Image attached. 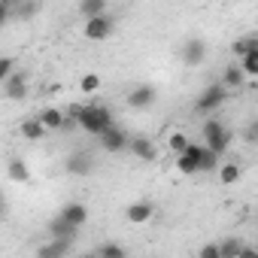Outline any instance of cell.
<instances>
[{
	"mask_svg": "<svg viewBox=\"0 0 258 258\" xmlns=\"http://www.w3.org/2000/svg\"><path fill=\"white\" fill-rule=\"evenodd\" d=\"M115 121H112V112H109V106H103V103H91V106H85L82 109V115H79V127L85 134H91V137H100L103 131H109Z\"/></svg>",
	"mask_w": 258,
	"mask_h": 258,
	"instance_id": "1",
	"label": "cell"
},
{
	"mask_svg": "<svg viewBox=\"0 0 258 258\" xmlns=\"http://www.w3.org/2000/svg\"><path fill=\"white\" fill-rule=\"evenodd\" d=\"M204 143L210 146V149H216L219 155H225L228 152V146H231V131L219 121V118H207L204 121Z\"/></svg>",
	"mask_w": 258,
	"mask_h": 258,
	"instance_id": "2",
	"label": "cell"
},
{
	"mask_svg": "<svg viewBox=\"0 0 258 258\" xmlns=\"http://www.w3.org/2000/svg\"><path fill=\"white\" fill-rule=\"evenodd\" d=\"M225 97H228V85H225V82H213V85H207V88L198 94L195 109H198V112H213V109H219V106L225 103Z\"/></svg>",
	"mask_w": 258,
	"mask_h": 258,
	"instance_id": "3",
	"label": "cell"
},
{
	"mask_svg": "<svg viewBox=\"0 0 258 258\" xmlns=\"http://www.w3.org/2000/svg\"><path fill=\"white\" fill-rule=\"evenodd\" d=\"M204 149H207V143H188V149L176 155V170H179V173H185V176L201 173V158H204Z\"/></svg>",
	"mask_w": 258,
	"mask_h": 258,
	"instance_id": "4",
	"label": "cell"
},
{
	"mask_svg": "<svg viewBox=\"0 0 258 258\" xmlns=\"http://www.w3.org/2000/svg\"><path fill=\"white\" fill-rule=\"evenodd\" d=\"M179 58H182L185 67H201V64L207 61V40L188 37V40L182 43V49H179Z\"/></svg>",
	"mask_w": 258,
	"mask_h": 258,
	"instance_id": "5",
	"label": "cell"
},
{
	"mask_svg": "<svg viewBox=\"0 0 258 258\" xmlns=\"http://www.w3.org/2000/svg\"><path fill=\"white\" fill-rule=\"evenodd\" d=\"M97 143H100V149L103 152H124L127 146H131V137H127V131H121V127L118 124H112L109 127V131H103L100 137H97Z\"/></svg>",
	"mask_w": 258,
	"mask_h": 258,
	"instance_id": "6",
	"label": "cell"
},
{
	"mask_svg": "<svg viewBox=\"0 0 258 258\" xmlns=\"http://www.w3.org/2000/svg\"><path fill=\"white\" fill-rule=\"evenodd\" d=\"M94 155L91 152H85V149H76V152H70L67 155V173H73V176H91L94 173Z\"/></svg>",
	"mask_w": 258,
	"mask_h": 258,
	"instance_id": "7",
	"label": "cell"
},
{
	"mask_svg": "<svg viewBox=\"0 0 258 258\" xmlns=\"http://www.w3.org/2000/svg\"><path fill=\"white\" fill-rule=\"evenodd\" d=\"M115 31V22L103 13V16H94V19H85V37L100 43V40H109V34Z\"/></svg>",
	"mask_w": 258,
	"mask_h": 258,
	"instance_id": "8",
	"label": "cell"
},
{
	"mask_svg": "<svg viewBox=\"0 0 258 258\" xmlns=\"http://www.w3.org/2000/svg\"><path fill=\"white\" fill-rule=\"evenodd\" d=\"M155 100H158L155 85H134L131 91H127V97H124V103L131 106V109H146V106H152Z\"/></svg>",
	"mask_w": 258,
	"mask_h": 258,
	"instance_id": "9",
	"label": "cell"
},
{
	"mask_svg": "<svg viewBox=\"0 0 258 258\" xmlns=\"http://www.w3.org/2000/svg\"><path fill=\"white\" fill-rule=\"evenodd\" d=\"M46 234H49V237H70V240H76V234H79V225H73L67 216L55 213V216L49 219V225H46Z\"/></svg>",
	"mask_w": 258,
	"mask_h": 258,
	"instance_id": "10",
	"label": "cell"
},
{
	"mask_svg": "<svg viewBox=\"0 0 258 258\" xmlns=\"http://www.w3.org/2000/svg\"><path fill=\"white\" fill-rule=\"evenodd\" d=\"M70 252H73V240L70 237H49V243L37 249L40 258H61V255H70Z\"/></svg>",
	"mask_w": 258,
	"mask_h": 258,
	"instance_id": "11",
	"label": "cell"
},
{
	"mask_svg": "<svg viewBox=\"0 0 258 258\" xmlns=\"http://www.w3.org/2000/svg\"><path fill=\"white\" fill-rule=\"evenodd\" d=\"M127 152H131L137 161H158V149H155V143L149 137H131Z\"/></svg>",
	"mask_w": 258,
	"mask_h": 258,
	"instance_id": "12",
	"label": "cell"
},
{
	"mask_svg": "<svg viewBox=\"0 0 258 258\" xmlns=\"http://www.w3.org/2000/svg\"><path fill=\"white\" fill-rule=\"evenodd\" d=\"M0 85H4L7 100H25L28 97V79H25V73H13L10 79H4Z\"/></svg>",
	"mask_w": 258,
	"mask_h": 258,
	"instance_id": "13",
	"label": "cell"
},
{
	"mask_svg": "<svg viewBox=\"0 0 258 258\" xmlns=\"http://www.w3.org/2000/svg\"><path fill=\"white\" fill-rule=\"evenodd\" d=\"M152 216H155V207H152L149 201H134L131 207L124 210V219L131 222V225H146Z\"/></svg>",
	"mask_w": 258,
	"mask_h": 258,
	"instance_id": "14",
	"label": "cell"
},
{
	"mask_svg": "<svg viewBox=\"0 0 258 258\" xmlns=\"http://www.w3.org/2000/svg\"><path fill=\"white\" fill-rule=\"evenodd\" d=\"M37 118L49 127V131H61V127L67 124V112H64V109H55V106L40 109V112H37Z\"/></svg>",
	"mask_w": 258,
	"mask_h": 258,
	"instance_id": "15",
	"label": "cell"
},
{
	"mask_svg": "<svg viewBox=\"0 0 258 258\" xmlns=\"http://www.w3.org/2000/svg\"><path fill=\"white\" fill-rule=\"evenodd\" d=\"M58 213H61V216H67V219H70L73 225H79V228L88 222V207H85L82 201H67Z\"/></svg>",
	"mask_w": 258,
	"mask_h": 258,
	"instance_id": "16",
	"label": "cell"
},
{
	"mask_svg": "<svg viewBox=\"0 0 258 258\" xmlns=\"http://www.w3.org/2000/svg\"><path fill=\"white\" fill-rule=\"evenodd\" d=\"M46 134H49V127H46V124H43V121H40L37 115H34V118H25V121H22V137H25V140L37 143V140H43Z\"/></svg>",
	"mask_w": 258,
	"mask_h": 258,
	"instance_id": "17",
	"label": "cell"
},
{
	"mask_svg": "<svg viewBox=\"0 0 258 258\" xmlns=\"http://www.w3.org/2000/svg\"><path fill=\"white\" fill-rule=\"evenodd\" d=\"M7 179H10V182H22V185H25V182L31 179L28 164H25L22 158H10V161H7Z\"/></svg>",
	"mask_w": 258,
	"mask_h": 258,
	"instance_id": "18",
	"label": "cell"
},
{
	"mask_svg": "<svg viewBox=\"0 0 258 258\" xmlns=\"http://www.w3.org/2000/svg\"><path fill=\"white\" fill-rule=\"evenodd\" d=\"M243 79H246V70H243L240 61H237V64H228L225 73H222V82H225L228 88H243Z\"/></svg>",
	"mask_w": 258,
	"mask_h": 258,
	"instance_id": "19",
	"label": "cell"
},
{
	"mask_svg": "<svg viewBox=\"0 0 258 258\" xmlns=\"http://www.w3.org/2000/svg\"><path fill=\"white\" fill-rule=\"evenodd\" d=\"M40 0H19L16 4V10H13V19H22V22H28V19H34L37 13H40Z\"/></svg>",
	"mask_w": 258,
	"mask_h": 258,
	"instance_id": "20",
	"label": "cell"
},
{
	"mask_svg": "<svg viewBox=\"0 0 258 258\" xmlns=\"http://www.w3.org/2000/svg\"><path fill=\"white\" fill-rule=\"evenodd\" d=\"M219 249H222V258H234V255H255V249H252V246H246V243H240V240H225V243H219Z\"/></svg>",
	"mask_w": 258,
	"mask_h": 258,
	"instance_id": "21",
	"label": "cell"
},
{
	"mask_svg": "<svg viewBox=\"0 0 258 258\" xmlns=\"http://www.w3.org/2000/svg\"><path fill=\"white\" fill-rule=\"evenodd\" d=\"M240 176H243L240 164H234V161H225V164H219V182H222V185H234Z\"/></svg>",
	"mask_w": 258,
	"mask_h": 258,
	"instance_id": "22",
	"label": "cell"
},
{
	"mask_svg": "<svg viewBox=\"0 0 258 258\" xmlns=\"http://www.w3.org/2000/svg\"><path fill=\"white\" fill-rule=\"evenodd\" d=\"M103 13H106V0H79V16L94 19V16H103Z\"/></svg>",
	"mask_w": 258,
	"mask_h": 258,
	"instance_id": "23",
	"label": "cell"
},
{
	"mask_svg": "<svg viewBox=\"0 0 258 258\" xmlns=\"http://www.w3.org/2000/svg\"><path fill=\"white\" fill-rule=\"evenodd\" d=\"M252 49H258V37H240V40L231 43V52H234L237 58H243V55L252 52Z\"/></svg>",
	"mask_w": 258,
	"mask_h": 258,
	"instance_id": "24",
	"label": "cell"
},
{
	"mask_svg": "<svg viewBox=\"0 0 258 258\" xmlns=\"http://www.w3.org/2000/svg\"><path fill=\"white\" fill-rule=\"evenodd\" d=\"M219 158H222V155H219L216 149L207 146V149H204V158H201V173H213V170H219Z\"/></svg>",
	"mask_w": 258,
	"mask_h": 258,
	"instance_id": "25",
	"label": "cell"
},
{
	"mask_svg": "<svg viewBox=\"0 0 258 258\" xmlns=\"http://www.w3.org/2000/svg\"><path fill=\"white\" fill-rule=\"evenodd\" d=\"M240 64H243V70H246V76H252V79H258V49H252V52H246L243 58H237Z\"/></svg>",
	"mask_w": 258,
	"mask_h": 258,
	"instance_id": "26",
	"label": "cell"
},
{
	"mask_svg": "<svg viewBox=\"0 0 258 258\" xmlns=\"http://www.w3.org/2000/svg\"><path fill=\"white\" fill-rule=\"evenodd\" d=\"M97 88H100V76L97 73H85L79 79V91L82 94H97Z\"/></svg>",
	"mask_w": 258,
	"mask_h": 258,
	"instance_id": "27",
	"label": "cell"
},
{
	"mask_svg": "<svg viewBox=\"0 0 258 258\" xmlns=\"http://www.w3.org/2000/svg\"><path fill=\"white\" fill-rule=\"evenodd\" d=\"M94 255H100V258H124L127 252H124V246H115V243H103V246H97V249H94Z\"/></svg>",
	"mask_w": 258,
	"mask_h": 258,
	"instance_id": "28",
	"label": "cell"
},
{
	"mask_svg": "<svg viewBox=\"0 0 258 258\" xmlns=\"http://www.w3.org/2000/svg\"><path fill=\"white\" fill-rule=\"evenodd\" d=\"M188 143H191V140H188V134H182V131L170 134V149H173L176 155H179V152H185V149H188Z\"/></svg>",
	"mask_w": 258,
	"mask_h": 258,
	"instance_id": "29",
	"label": "cell"
},
{
	"mask_svg": "<svg viewBox=\"0 0 258 258\" xmlns=\"http://www.w3.org/2000/svg\"><path fill=\"white\" fill-rule=\"evenodd\" d=\"M243 140H246L249 146H255V143H258V118L246 124V131H243Z\"/></svg>",
	"mask_w": 258,
	"mask_h": 258,
	"instance_id": "30",
	"label": "cell"
},
{
	"mask_svg": "<svg viewBox=\"0 0 258 258\" xmlns=\"http://www.w3.org/2000/svg\"><path fill=\"white\" fill-rule=\"evenodd\" d=\"M13 73H16V61L13 58H0V82L10 79Z\"/></svg>",
	"mask_w": 258,
	"mask_h": 258,
	"instance_id": "31",
	"label": "cell"
},
{
	"mask_svg": "<svg viewBox=\"0 0 258 258\" xmlns=\"http://www.w3.org/2000/svg\"><path fill=\"white\" fill-rule=\"evenodd\" d=\"M198 255H201V258H222V249H219V243H210V246H204Z\"/></svg>",
	"mask_w": 258,
	"mask_h": 258,
	"instance_id": "32",
	"label": "cell"
},
{
	"mask_svg": "<svg viewBox=\"0 0 258 258\" xmlns=\"http://www.w3.org/2000/svg\"><path fill=\"white\" fill-rule=\"evenodd\" d=\"M0 19H4V22L13 19V0H0Z\"/></svg>",
	"mask_w": 258,
	"mask_h": 258,
	"instance_id": "33",
	"label": "cell"
}]
</instances>
